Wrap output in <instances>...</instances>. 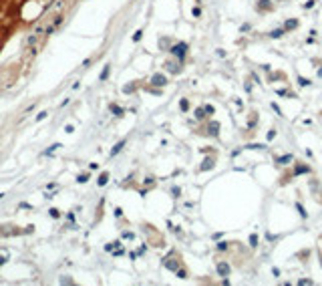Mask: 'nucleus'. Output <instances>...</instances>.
Instances as JSON below:
<instances>
[{"label": "nucleus", "mask_w": 322, "mask_h": 286, "mask_svg": "<svg viewBox=\"0 0 322 286\" xmlns=\"http://www.w3.org/2000/svg\"><path fill=\"white\" fill-rule=\"evenodd\" d=\"M171 191H173V195H175V198H179V187H173Z\"/></svg>", "instance_id": "obj_37"}, {"label": "nucleus", "mask_w": 322, "mask_h": 286, "mask_svg": "<svg viewBox=\"0 0 322 286\" xmlns=\"http://www.w3.org/2000/svg\"><path fill=\"white\" fill-rule=\"evenodd\" d=\"M250 246H252V248H256V246H258V236H256V234L250 236Z\"/></svg>", "instance_id": "obj_21"}, {"label": "nucleus", "mask_w": 322, "mask_h": 286, "mask_svg": "<svg viewBox=\"0 0 322 286\" xmlns=\"http://www.w3.org/2000/svg\"><path fill=\"white\" fill-rule=\"evenodd\" d=\"M318 77H320V79H322V69H320V71H318Z\"/></svg>", "instance_id": "obj_38"}, {"label": "nucleus", "mask_w": 322, "mask_h": 286, "mask_svg": "<svg viewBox=\"0 0 322 286\" xmlns=\"http://www.w3.org/2000/svg\"><path fill=\"white\" fill-rule=\"evenodd\" d=\"M312 6H314V2H312V0H308V2H304V8H312Z\"/></svg>", "instance_id": "obj_33"}, {"label": "nucleus", "mask_w": 322, "mask_h": 286, "mask_svg": "<svg viewBox=\"0 0 322 286\" xmlns=\"http://www.w3.org/2000/svg\"><path fill=\"white\" fill-rule=\"evenodd\" d=\"M163 266L167 268V270H173V272H175L177 268H179V262H177V260H173V258H163Z\"/></svg>", "instance_id": "obj_4"}, {"label": "nucleus", "mask_w": 322, "mask_h": 286, "mask_svg": "<svg viewBox=\"0 0 322 286\" xmlns=\"http://www.w3.org/2000/svg\"><path fill=\"white\" fill-rule=\"evenodd\" d=\"M26 42H28V45H34V42H36V36H34V35L28 36V40H26Z\"/></svg>", "instance_id": "obj_31"}, {"label": "nucleus", "mask_w": 322, "mask_h": 286, "mask_svg": "<svg viewBox=\"0 0 322 286\" xmlns=\"http://www.w3.org/2000/svg\"><path fill=\"white\" fill-rule=\"evenodd\" d=\"M203 117H205V107L196 109V119H203Z\"/></svg>", "instance_id": "obj_17"}, {"label": "nucleus", "mask_w": 322, "mask_h": 286, "mask_svg": "<svg viewBox=\"0 0 322 286\" xmlns=\"http://www.w3.org/2000/svg\"><path fill=\"white\" fill-rule=\"evenodd\" d=\"M179 107H181V111H187V109H189V103H187V99H181Z\"/></svg>", "instance_id": "obj_22"}, {"label": "nucleus", "mask_w": 322, "mask_h": 286, "mask_svg": "<svg viewBox=\"0 0 322 286\" xmlns=\"http://www.w3.org/2000/svg\"><path fill=\"white\" fill-rule=\"evenodd\" d=\"M218 250H228V242H218Z\"/></svg>", "instance_id": "obj_25"}, {"label": "nucleus", "mask_w": 322, "mask_h": 286, "mask_svg": "<svg viewBox=\"0 0 322 286\" xmlns=\"http://www.w3.org/2000/svg\"><path fill=\"white\" fill-rule=\"evenodd\" d=\"M109 73H111V65H107V67H105V69H103V73H101V81H107Z\"/></svg>", "instance_id": "obj_15"}, {"label": "nucleus", "mask_w": 322, "mask_h": 286, "mask_svg": "<svg viewBox=\"0 0 322 286\" xmlns=\"http://www.w3.org/2000/svg\"><path fill=\"white\" fill-rule=\"evenodd\" d=\"M207 131H209V135H218L219 133V123L218 121H211L209 125H207Z\"/></svg>", "instance_id": "obj_7"}, {"label": "nucleus", "mask_w": 322, "mask_h": 286, "mask_svg": "<svg viewBox=\"0 0 322 286\" xmlns=\"http://www.w3.org/2000/svg\"><path fill=\"white\" fill-rule=\"evenodd\" d=\"M193 16H196V18H197V16H201V8H193Z\"/></svg>", "instance_id": "obj_29"}, {"label": "nucleus", "mask_w": 322, "mask_h": 286, "mask_svg": "<svg viewBox=\"0 0 322 286\" xmlns=\"http://www.w3.org/2000/svg\"><path fill=\"white\" fill-rule=\"evenodd\" d=\"M151 85H153V87H165V85H167V77L161 75V73H155V75L151 77Z\"/></svg>", "instance_id": "obj_2"}, {"label": "nucleus", "mask_w": 322, "mask_h": 286, "mask_svg": "<svg viewBox=\"0 0 322 286\" xmlns=\"http://www.w3.org/2000/svg\"><path fill=\"white\" fill-rule=\"evenodd\" d=\"M187 49H189V46H187V42H177V45H173L171 49H169V53H171L173 57H175L177 61L181 63V61L185 59V54H187Z\"/></svg>", "instance_id": "obj_1"}, {"label": "nucleus", "mask_w": 322, "mask_h": 286, "mask_svg": "<svg viewBox=\"0 0 322 286\" xmlns=\"http://www.w3.org/2000/svg\"><path fill=\"white\" fill-rule=\"evenodd\" d=\"M215 270H218L219 276H230V264H228V262H218Z\"/></svg>", "instance_id": "obj_3"}, {"label": "nucleus", "mask_w": 322, "mask_h": 286, "mask_svg": "<svg viewBox=\"0 0 322 286\" xmlns=\"http://www.w3.org/2000/svg\"><path fill=\"white\" fill-rule=\"evenodd\" d=\"M298 284L306 286V284H312V280H308V278H302V280H298Z\"/></svg>", "instance_id": "obj_28"}, {"label": "nucleus", "mask_w": 322, "mask_h": 286, "mask_svg": "<svg viewBox=\"0 0 322 286\" xmlns=\"http://www.w3.org/2000/svg\"><path fill=\"white\" fill-rule=\"evenodd\" d=\"M58 147H61V143H54V145H50V147H48V149H46V151H44V155H50V153H54V151H57Z\"/></svg>", "instance_id": "obj_16"}, {"label": "nucleus", "mask_w": 322, "mask_h": 286, "mask_svg": "<svg viewBox=\"0 0 322 286\" xmlns=\"http://www.w3.org/2000/svg\"><path fill=\"white\" fill-rule=\"evenodd\" d=\"M111 113H115V115H123V109L119 107V105H111Z\"/></svg>", "instance_id": "obj_20"}, {"label": "nucleus", "mask_w": 322, "mask_h": 286, "mask_svg": "<svg viewBox=\"0 0 322 286\" xmlns=\"http://www.w3.org/2000/svg\"><path fill=\"white\" fill-rule=\"evenodd\" d=\"M46 115H48V113H46V111H42V113H39V115H36V121H42V119H44Z\"/></svg>", "instance_id": "obj_27"}, {"label": "nucleus", "mask_w": 322, "mask_h": 286, "mask_svg": "<svg viewBox=\"0 0 322 286\" xmlns=\"http://www.w3.org/2000/svg\"><path fill=\"white\" fill-rule=\"evenodd\" d=\"M214 163H215V161H214V157H205V161L201 163L200 171H207V169H211V167H214Z\"/></svg>", "instance_id": "obj_6"}, {"label": "nucleus", "mask_w": 322, "mask_h": 286, "mask_svg": "<svg viewBox=\"0 0 322 286\" xmlns=\"http://www.w3.org/2000/svg\"><path fill=\"white\" fill-rule=\"evenodd\" d=\"M298 83L302 85V87H308V85H310V81H308V79H304V77H298Z\"/></svg>", "instance_id": "obj_23"}, {"label": "nucleus", "mask_w": 322, "mask_h": 286, "mask_svg": "<svg viewBox=\"0 0 322 286\" xmlns=\"http://www.w3.org/2000/svg\"><path fill=\"white\" fill-rule=\"evenodd\" d=\"M87 179H89V176H87V173H83V176H79V179H77V181H79V183H85Z\"/></svg>", "instance_id": "obj_26"}, {"label": "nucleus", "mask_w": 322, "mask_h": 286, "mask_svg": "<svg viewBox=\"0 0 322 286\" xmlns=\"http://www.w3.org/2000/svg\"><path fill=\"white\" fill-rule=\"evenodd\" d=\"M296 26H298V20H296V18H288L286 24H284V28H286V30H292V28H296Z\"/></svg>", "instance_id": "obj_9"}, {"label": "nucleus", "mask_w": 322, "mask_h": 286, "mask_svg": "<svg viewBox=\"0 0 322 286\" xmlns=\"http://www.w3.org/2000/svg\"><path fill=\"white\" fill-rule=\"evenodd\" d=\"M175 274H177V278H187V272H185L183 268H177V270H175Z\"/></svg>", "instance_id": "obj_19"}, {"label": "nucleus", "mask_w": 322, "mask_h": 286, "mask_svg": "<svg viewBox=\"0 0 322 286\" xmlns=\"http://www.w3.org/2000/svg\"><path fill=\"white\" fill-rule=\"evenodd\" d=\"M296 210L300 212V216H302V218H308V214H306V210H304L302 204H296Z\"/></svg>", "instance_id": "obj_18"}, {"label": "nucleus", "mask_w": 322, "mask_h": 286, "mask_svg": "<svg viewBox=\"0 0 322 286\" xmlns=\"http://www.w3.org/2000/svg\"><path fill=\"white\" fill-rule=\"evenodd\" d=\"M272 109H274V111H278V115H282V111H280V107H278L276 103H272Z\"/></svg>", "instance_id": "obj_35"}, {"label": "nucleus", "mask_w": 322, "mask_h": 286, "mask_svg": "<svg viewBox=\"0 0 322 286\" xmlns=\"http://www.w3.org/2000/svg\"><path fill=\"white\" fill-rule=\"evenodd\" d=\"M284 32H286V28H276V30H272L270 32V38H280Z\"/></svg>", "instance_id": "obj_11"}, {"label": "nucleus", "mask_w": 322, "mask_h": 286, "mask_svg": "<svg viewBox=\"0 0 322 286\" xmlns=\"http://www.w3.org/2000/svg\"><path fill=\"white\" fill-rule=\"evenodd\" d=\"M205 113L211 115V113H214V107H211V105H205Z\"/></svg>", "instance_id": "obj_32"}, {"label": "nucleus", "mask_w": 322, "mask_h": 286, "mask_svg": "<svg viewBox=\"0 0 322 286\" xmlns=\"http://www.w3.org/2000/svg\"><path fill=\"white\" fill-rule=\"evenodd\" d=\"M50 216H53V218H58V210H54V208H53V210H50Z\"/></svg>", "instance_id": "obj_36"}, {"label": "nucleus", "mask_w": 322, "mask_h": 286, "mask_svg": "<svg viewBox=\"0 0 322 286\" xmlns=\"http://www.w3.org/2000/svg\"><path fill=\"white\" fill-rule=\"evenodd\" d=\"M163 67H165V69H167L169 73H171V75H177V73L181 71V69H179V63H175V61H167Z\"/></svg>", "instance_id": "obj_5"}, {"label": "nucleus", "mask_w": 322, "mask_h": 286, "mask_svg": "<svg viewBox=\"0 0 322 286\" xmlns=\"http://www.w3.org/2000/svg\"><path fill=\"white\" fill-rule=\"evenodd\" d=\"M302 173H310V167H308V165H296L294 176H302Z\"/></svg>", "instance_id": "obj_8"}, {"label": "nucleus", "mask_w": 322, "mask_h": 286, "mask_svg": "<svg viewBox=\"0 0 322 286\" xmlns=\"http://www.w3.org/2000/svg\"><path fill=\"white\" fill-rule=\"evenodd\" d=\"M123 147H125V139H121V141H119V143L115 145V147L111 149V155H117V153H119V151H121Z\"/></svg>", "instance_id": "obj_10"}, {"label": "nucleus", "mask_w": 322, "mask_h": 286, "mask_svg": "<svg viewBox=\"0 0 322 286\" xmlns=\"http://www.w3.org/2000/svg\"><path fill=\"white\" fill-rule=\"evenodd\" d=\"M288 161H292V155H282V157H276V163H280V165L288 163Z\"/></svg>", "instance_id": "obj_12"}, {"label": "nucleus", "mask_w": 322, "mask_h": 286, "mask_svg": "<svg viewBox=\"0 0 322 286\" xmlns=\"http://www.w3.org/2000/svg\"><path fill=\"white\" fill-rule=\"evenodd\" d=\"M141 36H143V30H137V32L133 35V40H135V42H137V40H141Z\"/></svg>", "instance_id": "obj_24"}, {"label": "nucleus", "mask_w": 322, "mask_h": 286, "mask_svg": "<svg viewBox=\"0 0 322 286\" xmlns=\"http://www.w3.org/2000/svg\"><path fill=\"white\" fill-rule=\"evenodd\" d=\"M65 131H67V133H73L75 127H73V125H67V127H65Z\"/></svg>", "instance_id": "obj_34"}, {"label": "nucleus", "mask_w": 322, "mask_h": 286, "mask_svg": "<svg viewBox=\"0 0 322 286\" xmlns=\"http://www.w3.org/2000/svg\"><path fill=\"white\" fill-rule=\"evenodd\" d=\"M61 22H62V16H57V18H54V22H53V24H54V26H58V24H61Z\"/></svg>", "instance_id": "obj_30"}, {"label": "nucleus", "mask_w": 322, "mask_h": 286, "mask_svg": "<svg viewBox=\"0 0 322 286\" xmlns=\"http://www.w3.org/2000/svg\"><path fill=\"white\" fill-rule=\"evenodd\" d=\"M258 8H264V10H270V8H272V4H270V0H260V4H258Z\"/></svg>", "instance_id": "obj_14"}, {"label": "nucleus", "mask_w": 322, "mask_h": 286, "mask_svg": "<svg viewBox=\"0 0 322 286\" xmlns=\"http://www.w3.org/2000/svg\"><path fill=\"white\" fill-rule=\"evenodd\" d=\"M107 181H109V173H101L97 183H99V185H107Z\"/></svg>", "instance_id": "obj_13"}]
</instances>
